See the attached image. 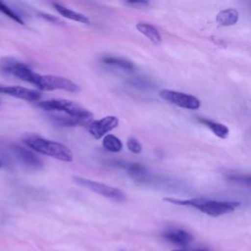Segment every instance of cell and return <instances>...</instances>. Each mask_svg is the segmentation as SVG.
<instances>
[{"label":"cell","instance_id":"cell-1","mask_svg":"<svg viewBox=\"0 0 251 251\" xmlns=\"http://www.w3.org/2000/svg\"><path fill=\"white\" fill-rule=\"evenodd\" d=\"M164 201L172 204H176V205L190 206L211 217H219V216L230 213L240 205L239 202H235V201H220V200H211L206 198H191V199L164 198Z\"/></svg>","mask_w":251,"mask_h":251},{"label":"cell","instance_id":"cell-2","mask_svg":"<svg viewBox=\"0 0 251 251\" xmlns=\"http://www.w3.org/2000/svg\"><path fill=\"white\" fill-rule=\"evenodd\" d=\"M23 142L30 149L40 154L53 157L63 162H72L73 153L64 144L45 139L37 134L26 133L23 136Z\"/></svg>","mask_w":251,"mask_h":251},{"label":"cell","instance_id":"cell-3","mask_svg":"<svg viewBox=\"0 0 251 251\" xmlns=\"http://www.w3.org/2000/svg\"><path fill=\"white\" fill-rule=\"evenodd\" d=\"M37 106L48 112H63V114L74 118L83 120H91L92 118V114L88 110L68 99H50L40 101L37 103Z\"/></svg>","mask_w":251,"mask_h":251},{"label":"cell","instance_id":"cell-4","mask_svg":"<svg viewBox=\"0 0 251 251\" xmlns=\"http://www.w3.org/2000/svg\"><path fill=\"white\" fill-rule=\"evenodd\" d=\"M33 85L41 90H66L69 92H77L79 87L74 81L67 77L53 75H39L36 74L33 80Z\"/></svg>","mask_w":251,"mask_h":251},{"label":"cell","instance_id":"cell-5","mask_svg":"<svg viewBox=\"0 0 251 251\" xmlns=\"http://www.w3.org/2000/svg\"><path fill=\"white\" fill-rule=\"evenodd\" d=\"M0 72L16 76L31 84L36 75V73L33 72L27 65L11 57H4L0 59Z\"/></svg>","mask_w":251,"mask_h":251},{"label":"cell","instance_id":"cell-6","mask_svg":"<svg viewBox=\"0 0 251 251\" xmlns=\"http://www.w3.org/2000/svg\"><path fill=\"white\" fill-rule=\"evenodd\" d=\"M74 181L80 185L83 186L93 192H96L97 194H100L106 198L112 199L114 201H124L126 199V194L119 188L114 187V186H110L107 185L105 183H101V182H97L88 178H84L81 176H74L73 177Z\"/></svg>","mask_w":251,"mask_h":251},{"label":"cell","instance_id":"cell-7","mask_svg":"<svg viewBox=\"0 0 251 251\" xmlns=\"http://www.w3.org/2000/svg\"><path fill=\"white\" fill-rule=\"evenodd\" d=\"M159 95L162 99L183 109L187 110H197L200 108V100L190 94H186L183 92L170 90V89H162L159 92Z\"/></svg>","mask_w":251,"mask_h":251},{"label":"cell","instance_id":"cell-8","mask_svg":"<svg viewBox=\"0 0 251 251\" xmlns=\"http://www.w3.org/2000/svg\"><path fill=\"white\" fill-rule=\"evenodd\" d=\"M12 151L16 159L25 167L30 170H40L43 167L41 159L33 153L31 150L26 149L23 146L14 144L12 145Z\"/></svg>","mask_w":251,"mask_h":251},{"label":"cell","instance_id":"cell-9","mask_svg":"<svg viewBox=\"0 0 251 251\" xmlns=\"http://www.w3.org/2000/svg\"><path fill=\"white\" fill-rule=\"evenodd\" d=\"M118 125L119 119L116 116H107L90 123L88 125V131L95 139H100L108 132L116 128Z\"/></svg>","mask_w":251,"mask_h":251},{"label":"cell","instance_id":"cell-10","mask_svg":"<svg viewBox=\"0 0 251 251\" xmlns=\"http://www.w3.org/2000/svg\"><path fill=\"white\" fill-rule=\"evenodd\" d=\"M0 93H4L9 96L29 102L38 101L41 97L40 92H38L37 90L19 85H0Z\"/></svg>","mask_w":251,"mask_h":251},{"label":"cell","instance_id":"cell-11","mask_svg":"<svg viewBox=\"0 0 251 251\" xmlns=\"http://www.w3.org/2000/svg\"><path fill=\"white\" fill-rule=\"evenodd\" d=\"M162 236L169 242L179 246H186L192 241V235L181 228L168 229L163 232Z\"/></svg>","mask_w":251,"mask_h":251},{"label":"cell","instance_id":"cell-12","mask_svg":"<svg viewBox=\"0 0 251 251\" xmlns=\"http://www.w3.org/2000/svg\"><path fill=\"white\" fill-rule=\"evenodd\" d=\"M50 120L58 126H84L89 125L91 120H83L78 118H74L68 115H61V114H52L49 116Z\"/></svg>","mask_w":251,"mask_h":251},{"label":"cell","instance_id":"cell-13","mask_svg":"<svg viewBox=\"0 0 251 251\" xmlns=\"http://www.w3.org/2000/svg\"><path fill=\"white\" fill-rule=\"evenodd\" d=\"M136 29L142 33L143 35H145L151 42H153L154 44H160L162 41V36L160 34V32L158 31V29L145 22H138L136 24Z\"/></svg>","mask_w":251,"mask_h":251},{"label":"cell","instance_id":"cell-14","mask_svg":"<svg viewBox=\"0 0 251 251\" xmlns=\"http://www.w3.org/2000/svg\"><path fill=\"white\" fill-rule=\"evenodd\" d=\"M102 62L103 64L107 65V66H111V67H115L118 69H122L124 71H127V72H131L135 70V65L125 58H121V57H115V56H105L102 58Z\"/></svg>","mask_w":251,"mask_h":251},{"label":"cell","instance_id":"cell-15","mask_svg":"<svg viewBox=\"0 0 251 251\" xmlns=\"http://www.w3.org/2000/svg\"><path fill=\"white\" fill-rule=\"evenodd\" d=\"M53 6L55 8V10L63 17L67 18V19H70V20H73L75 22H78V23H81V24H90V21L89 19L84 16L83 14H80V13H77L75 11H73L61 4H58V3H53Z\"/></svg>","mask_w":251,"mask_h":251},{"label":"cell","instance_id":"cell-16","mask_svg":"<svg viewBox=\"0 0 251 251\" xmlns=\"http://www.w3.org/2000/svg\"><path fill=\"white\" fill-rule=\"evenodd\" d=\"M239 14L235 9H226L219 12L216 16V21L220 25L229 26L233 25L238 22Z\"/></svg>","mask_w":251,"mask_h":251},{"label":"cell","instance_id":"cell-17","mask_svg":"<svg viewBox=\"0 0 251 251\" xmlns=\"http://www.w3.org/2000/svg\"><path fill=\"white\" fill-rule=\"evenodd\" d=\"M199 122L201 124H203L205 126H207L211 131H213V133L216 136L223 138V139H225L228 136L229 129L226 126L217 123V122H214V121H211V120H208V119H199Z\"/></svg>","mask_w":251,"mask_h":251},{"label":"cell","instance_id":"cell-18","mask_svg":"<svg viewBox=\"0 0 251 251\" xmlns=\"http://www.w3.org/2000/svg\"><path fill=\"white\" fill-rule=\"evenodd\" d=\"M103 147L110 152L117 153L123 149V143L120 138L113 134H106L102 140Z\"/></svg>","mask_w":251,"mask_h":251},{"label":"cell","instance_id":"cell-19","mask_svg":"<svg viewBox=\"0 0 251 251\" xmlns=\"http://www.w3.org/2000/svg\"><path fill=\"white\" fill-rule=\"evenodd\" d=\"M0 12H2L3 14H5L6 16H8L9 18H11L12 20H14L15 22L21 24V25H24L25 22L23 21V19L21 18L20 15H18L15 11H13L10 7H8L5 3L3 2H0Z\"/></svg>","mask_w":251,"mask_h":251},{"label":"cell","instance_id":"cell-20","mask_svg":"<svg viewBox=\"0 0 251 251\" xmlns=\"http://www.w3.org/2000/svg\"><path fill=\"white\" fill-rule=\"evenodd\" d=\"M126 146H127V149H128L130 152L134 153V154H138V153H140L141 150H142V146H141L140 142H139L136 138H134V137H129V138L127 139V141H126Z\"/></svg>","mask_w":251,"mask_h":251},{"label":"cell","instance_id":"cell-21","mask_svg":"<svg viewBox=\"0 0 251 251\" xmlns=\"http://www.w3.org/2000/svg\"><path fill=\"white\" fill-rule=\"evenodd\" d=\"M227 178L230 181L242 183V184H247L249 185L250 182V177L248 175H242V174H231L227 176Z\"/></svg>","mask_w":251,"mask_h":251},{"label":"cell","instance_id":"cell-22","mask_svg":"<svg viewBox=\"0 0 251 251\" xmlns=\"http://www.w3.org/2000/svg\"><path fill=\"white\" fill-rule=\"evenodd\" d=\"M131 83H132V85L137 86L139 88H148V86H150V81H148L144 78H139V77L133 78L131 80Z\"/></svg>","mask_w":251,"mask_h":251},{"label":"cell","instance_id":"cell-23","mask_svg":"<svg viewBox=\"0 0 251 251\" xmlns=\"http://www.w3.org/2000/svg\"><path fill=\"white\" fill-rule=\"evenodd\" d=\"M40 15H41L42 18H44V19H46L48 21H51V22H54V23H57V22L59 23L60 22L57 18H55V17H53L51 15H48V14H40Z\"/></svg>","mask_w":251,"mask_h":251},{"label":"cell","instance_id":"cell-24","mask_svg":"<svg viewBox=\"0 0 251 251\" xmlns=\"http://www.w3.org/2000/svg\"><path fill=\"white\" fill-rule=\"evenodd\" d=\"M127 5H130V6H145V5H148L149 3L148 2H144V1H141V2H126Z\"/></svg>","mask_w":251,"mask_h":251},{"label":"cell","instance_id":"cell-25","mask_svg":"<svg viewBox=\"0 0 251 251\" xmlns=\"http://www.w3.org/2000/svg\"><path fill=\"white\" fill-rule=\"evenodd\" d=\"M173 251H186V250H179V249H176V250H173ZM194 251H208L206 249H198V250H194Z\"/></svg>","mask_w":251,"mask_h":251},{"label":"cell","instance_id":"cell-26","mask_svg":"<svg viewBox=\"0 0 251 251\" xmlns=\"http://www.w3.org/2000/svg\"><path fill=\"white\" fill-rule=\"evenodd\" d=\"M1 166H2V163H1V162H0V167H1Z\"/></svg>","mask_w":251,"mask_h":251}]
</instances>
